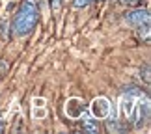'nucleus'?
<instances>
[{
  "label": "nucleus",
  "mask_w": 151,
  "mask_h": 134,
  "mask_svg": "<svg viewBox=\"0 0 151 134\" xmlns=\"http://www.w3.org/2000/svg\"><path fill=\"white\" fill-rule=\"evenodd\" d=\"M121 2L127 4V6H136L138 2H140V0H121Z\"/></svg>",
  "instance_id": "6e6552de"
},
{
  "label": "nucleus",
  "mask_w": 151,
  "mask_h": 134,
  "mask_svg": "<svg viewBox=\"0 0 151 134\" xmlns=\"http://www.w3.org/2000/svg\"><path fill=\"white\" fill-rule=\"evenodd\" d=\"M91 0H75V8H86Z\"/></svg>",
  "instance_id": "0eeeda50"
},
{
  "label": "nucleus",
  "mask_w": 151,
  "mask_h": 134,
  "mask_svg": "<svg viewBox=\"0 0 151 134\" xmlns=\"http://www.w3.org/2000/svg\"><path fill=\"white\" fill-rule=\"evenodd\" d=\"M60 2H62V0H50V6L54 9H58V8H60Z\"/></svg>",
  "instance_id": "1a4fd4ad"
},
{
  "label": "nucleus",
  "mask_w": 151,
  "mask_h": 134,
  "mask_svg": "<svg viewBox=\"0 0 151 134\" xmlns=\"http://www.w3.org/2000/svg\"><path fill=\"white\" fill-rule=\"evenodd\" d=\"M121 114L132 129H142L149 118V97L138 88H129L121 95Z\"/></svg>",
  "instance_id": "f257e3e1"
},
{
  "label": "nucleus",
  "mask_w": 151,
  "mask_h": 134,
  "mask_svg": "<svg viewBox=\"0 0 151 134\" xmlns=\"http://www.w3.org/2000/svg\"><path fill=\"white\" fill-rule=\"evenodd\" d=\"M39 19V8H37V0H22L17 13L13 17V22H11V30H13V36L21 37L30 34L37 24Z\"/></svg>",
  "instance_id": "f03ea898"
},
{
  "label": "nucleus",
  "mask_w": 151,
  "mask_h": 134,
  "mask_svg": "<svg viewBox=\"0 0 151 134\" xmlns=\"http://www.w3.org/2000/svg\"><path fill=\"white\" fill-rule=\"evenodd\" d=\"M2 132H4V123L0 121V134H2Z\"/></svg>",
  "instance_id": "9d476101"
},
{
  "label": "nucleus",
  "mask_w": 151,
  "mask_h": 134,
  "mask_svg": "<svg viewBox=\"0 0 151 134\" xmlns=\"http://www.w3.org/2000/svg\"><path fill=\"white\" fill-rule=\"evenodd\" d=\"M91 112H93V118L97 119H103L110 114V102L106 101L104 97H99L91 102Z\"/></svg>",
  "instance_id": "20e7f679"
},
{
  "label": "nucleus",
  "mask_w": 151,
  "mask_h": 134,
  "mask_svg": "<svg viewBox=\"0 0 151 134\" xmlns=\"http://www.w3.org/2000/svg\"><path fill=\"white\" fill-rule=\"evenodd\" d=\"M106 129L110 132H118V130H121V127L118 125V121H116V119H108L106 121Z\"/></svg>",
  "instance_id": "423d86ee"
},
{
  "label": "nucleus",
  "mask_w": 151,
  "mask_h": 134,
  "mask_svg": "<svg viewBox=\"0 0 151 134\" xmlns=\"http://www.w3.org/2000/svg\"><path fill=\"white\" fill-rule=\"evenodd\" d=\"M82 129L86 132H99V123H97L95 118H90L88 114L82 118Z\"/></svg>",
  "instance_id": "39448f33"
},
{
  "label": "nucleus",
  "mask_w": 151,
  "mask_h": 134,
  "mask_svg": "<svg viewBox=\"0 0 151 134\" xmlns=\"http://www.w3.org/2000/svg\"><path fill=\"white\" fill-rule=\"evenodd\" d=\"M123 19H125L127 24L138 28V26H142V24H149V11L138 8V9H132V11H129V13H125Z\"/></svg>",
  "instance_id": "7ed1b4c3"
}]
</instances>
